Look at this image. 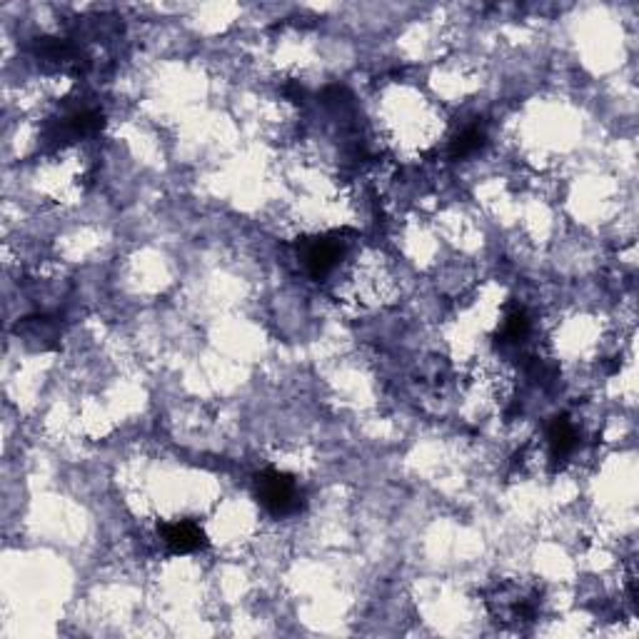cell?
Segmentation results:
<instances>
[{"label": "cell", "mask_w": 639, "mask_h": 639, "mask_svg": "<svg viewBox=\"0 0 639 639\" xmlns=\"http://www.w3.org/2000/svg\"><path fill=\"white\" fill-rule=\"evenodd\" d=\"M255 497L275 517H288L303 507V490L293 475L280 470H265L255 477Z\"/></svg>", "instance_id": "cell-1"}, {"label": "cell", "mask_w": 639, "mask_h": 639, "mask_svg": "<svg viewBox=\"0 0 639 639\" xmlns=\"http://www.w3.org/2000/svg\"><path fill=\"white\" fill-rule=\"evenodd\" d=\"M347 230H337V233H327V235H315V238H305L298 243V253L300 260H303L305 270L313 275L315 280L325 278L340 258L345 255L347 243Z\"/></svg>", "instance_id": "cell-2"}, {"label": "cell", "mask_w": 639, "mask_h": 639, "mask_svg": "<svg viewBox=\"0 0 639 639\" xmlns=\"http://www.w3.org/2000/svg\"><path fill=\"white\" fill-rule=\"evenodd\" d=\"M490 607L505 622H532L537 617L540 600L535 592L522 590L517 585H500L492 592Z\"/></svg>", "instance_id": "cell-3"}, {"label": "cell", "mask_w": 639, "mask_h": 639, "mask_svg": "<svg viewBox=\"0 0 639 639\" xmlns=\"http://www.w3.org/2000/svg\"><path fill=\"white\" fill-rule=\"evenodd\" d=\"M158 535L173 555H190V552H200L208 547V537L195 520L160 522Z\"/></svg>", "instance_id": "cell-4"}, {"label": "cell", "mask_w": 639, "mask_h": 639, "mask_svg": "<svg viewBox=\"0 0 639 639\" xmlns=\"http://www.w3.org/2000/svg\"><path fill=\"white\" fill-rule=\"evenodd\" d=\"M547 445H550V457L555 462H565L572 452L580 445V435H577L575 422L567 415L555 417L547 427Z\"/></svg>", "instance_id": "cell-5"}, {"label": "cell", "mask_w": 639, "mask_h": 639, "mask_svg": "<svg viewBox=\"0 0 639 639\" xmlns=\"http://www.w3.org/2000/svg\"><path fill=\"white\" fill-rule=\"evenodd\" d=\"M527 335H530V318H527L525 308L510 305L505 310V320H502L500 330H497V342L500 345H520Z\"/></svg>", "instance_id": "cell-6"}, {"label": "cell", "mask_w": 639, "mask_h": 639, "mask_svg": "<svg viewBox=\"0 0 639 639\" xmlns=\"http://www.w3.org/2000/svg\"><path fill=\"white\" fill-rule=\"evenodd\" d=\"M485 140H487V133H485V128H482L480 123L467 125V128L462 130V133L457 135L455 140H452V145H450V158H452V160L470 158V155H475L477 150H482V145H485Z\"/></svg>", "instance_id": "cell-7"}, {"label": "cell", "mask_w": 639, "mask_h": 639, "mask_svg": "<svg viewBox=\"0 0 639 639\" xmlns=\"http://www.w3.org/2000/svg\"><path fill=\"white\" fill-rule=\"evenodd\" d=\"M23 327L25 337H28V340H38L40 347L53 345V340L58 337V325L50 318H28Z\"/></svg>", "instance_id": "cell-8"}]
</instances>
